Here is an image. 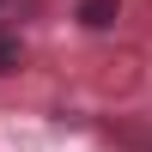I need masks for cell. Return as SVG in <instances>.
Returning <instances> with one entry per match:
<instances>
[{"mask_svg":"<svg viewBox=\"0 0 152 152\" xmlns=\"http://www.w3.org/2000/svg\"><path fill=\"white\" fill-rule=\"evenodd\" d=\"M18 67V43H12V37H0V73H12Z\"/></svg>","mask_w":152,"mask_h":152,"instance_id":"obj_2","label":"cell"},{"mask_svg":"<svg viewBox=\"0 0 152 152\" xmlns=\"http://www.w3.org/2000/svg\"><path fill=\"white\" fill-rule=\"evenodd\" d=\"M79 18H85V31H110L122 18V0H79Z\"/></svg>","mask_w":152,"mask_h":152,"instance_id":"obj_1","label":"cell"}]
</instances>
